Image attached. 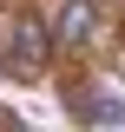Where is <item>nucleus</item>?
<instances>
[{
	"label": "nucleus",
	"instance_id": "obj_1",
	"mask_svg": "<svg viewBox=\"0 0 125 132\" xmlns=\"http://www.w3.org/2000/svg\"><path fill=\"white\" fill-rule=\"evenodd\" d=\"M53 53H59V46H53V20L20 13L13 27H7V66H13V73H40Z\"/></svg>",
	"mask_w": 125,
	"mask_h": 132
},
{
	"label": "nucleus",
	"instance_id": "obj_2",
	"mask_svg": "<svg viewBox=\"0 0 125 132\" xmlns=\"http://www.w3.org/2000/svg\"><path fill=\"white\" fill-rule=\"evenodd\" d=\"M99 27H105V7L99 0H66L59 13H53V46L59 53H86L99 40Z\"/></svg>",
	"mask_w": 125,
	"mask_h": 132
},
{
	"label": "nucleus",
	"instance_id": "obj_3",
	"mask_svg": "<svg viewBox=\"0 0 125 132\" xmlns=\"http://www.w3.org/2000/svg\"><path fill=\"white\" fill-rule=\"evenodd\" d=\"M66 112L86 119V126H119L125 119V99L105 93V86H66Z\"/></svg>",
	"mask_w": 125,
	"mask_h": 132
}]
</instances>
